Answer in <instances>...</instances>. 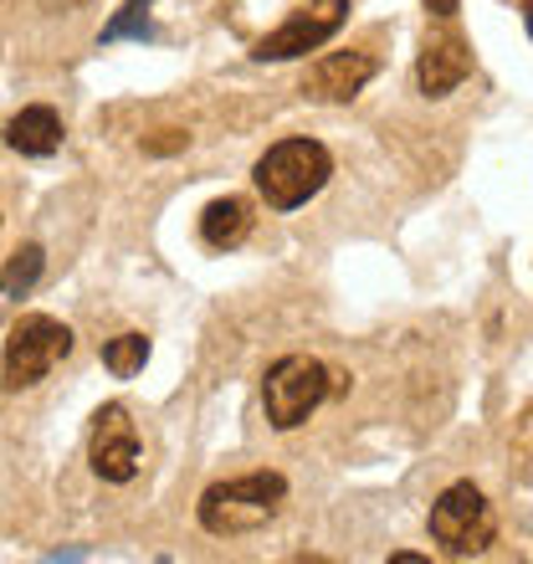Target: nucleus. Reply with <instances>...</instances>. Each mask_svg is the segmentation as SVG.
Returning <instances> with one entry per match:
<instances>
[{"instance_id": "7", "label": "nucleus", "mask_w": 533, "mask_h": 564, "mask_svg": "<svg viewBox=\"0 0 533 564\" xmlns=\"http://www.w3.org/2000/svg\"><path fill=\"white\" fill-rule=\"evenodd\" d=\"M93 473L104 477V482H133L144 457H139V431H133L129 411L123 405H104L98 416H93Z\"/></svg>"}, {"instance_id": "8", "label": "nucleus", "mask_w": 533, "mask_h": 564, "mask_svg": "<svg viewBox=\"0 0 533 564\" xmlns=\"http://www.w3.org/2000/svg\"><path fill=\"white\" fill-rule=\"evenodd\" d=\"M380 73V62L370 52H328L308 67L303 77V93L318 98V104H349L355 93H365V83Z\"/></svg>"}, {"instance_id": "9", "label": "nucleus", "mask_w": 533, "mask_h": 564, "mask_svg": "<svg viewBox=\"0 0 533 564\" xmlns=\"http://www.w3.org/2000/svg\"><path fill=\"white\" fill-rule=\"evenodd\" d=\"M467 73H472V52H467V42L452 26L436 31L426 42V52H421V62H415V83H421L426 98H446L452 88H461Z\"/></svg>"}, {"instance_id": "1", "label": "nucleus", "mask_w": 533, "mask_h": 564, "mask_svg": "<svg viewBox=\"0 0 533 564\" xmlns=\"http://www.w3.org/2000/svg\"><path fill=\"white\" fill-rule=\"evenodd\" d=\"M282 503H287V477L282 473H247V477H231V482H216V488L200 492L195 519H200V529L216 539L257 534L262 523L278 519Z\"/></svg>"}, {"instance_id": "12", "label": "nucleus", "mask_w": 533, "mask_h": 564, "mask_svg": "<svg viewBox=\"0 0 533 564\" xmlns=\"http://www.w3.org/2000/svg\"><path fill=\"white\" fill-rule=\"evenodd\" d=\"M42 272H46V252H42V247H21V252L0 268V297H11V303L31 297V288L42 282Z\"/></svg>"}, {"instance_id": "6", "label": "nucleus", "mask_w": 533, "mask_h": 564, "mask_svg": "<svg viewBox=\"0 0 533 564\" xmlns=\"http://www.w3.org/2000/svg\"><path fill=\"white\" fill-rule=\"evenodd\" d=\"M349 21V0H313L303 11H293L282 21L278 31H266L262 42L252 46L257 62H293V57H308L318 46L334 36V31Z\"/></svg>"}, {"instance_id": "5", "label": "nucleus", "mask_w": 533, "mask_h": 564, "mask_svg": "<svg viewBox=\"0 0 533 564\" xmlns=\"http://www.w3.org/2000/svg\"><path fill=\"white\" fill-rule=\"evenodd\" d=\"M492 534H498V513H492V503L472 482H452V488L431 503V539H436L452 560L482 554L492 544Z\"/></svg>"}, {"instance_id": "14", "label": "nucleus", "mask_w": 533, "mask_h": 564, "mask_svg": "<svg viewBox=\"0 0 533 564\" xmlns=\"http://www.w3.org/2000/svg\"><path fill=\"white\" fill-rule=\"evenodd\" d=\"M144 359H149V339H144V334H119V339L104 344V365L119 375V380H133V375L144 370Z\"/></svg>"}, {"instance_id": "2", "label": "nucleus", "mask_w": 533, "mask_h": 564, "mask_svg": "<svg viewBox=\"0 0 533 564\" xmlns=\"http://www.w3.org/2000/svg\"><path fill=\"white\" fill-rule=\"evenodd\" d=\"M328 175H334V154L318 139H282V144L266 149L252 170L257 191H262V200L272 210L308 206L313 195L328 185Z\"/></svg>"}, {"instance_id": "4", "label": "nucleus", "mask_w": 533, "mask_h": 564, "mask_svg": "<svg viewBox=\"0 0 533 564\" xmlns=\"http://www.w3.org/2000/svg\"><path fill=\"white\" fill-rule=\"evenodd\" d=\"M334 395V375L324 359L313 355H282L262 380V401H266V421L278 431H293Z\"/></svg>"}, {"instance_id": "10", "label": "nucleus", "mask_w": 533, "mask_h": 564, "mask_svg": "<svg viewBox=\"0 0 533 564\" xmlns=\"http://www.w3.org/2000/svg\"><path fill=\"white\" fill-rule=\"evenodd\" d=\"M0 134H6V144H11L15 154H26V160H46V154H57L62 149V119H57V108L31 104V108H21Z\"/></svg>"}, {"instance_id": "16", "label": "nucleus", "mask_w": 533, "mask_h": 564, "mask_svg": "<svg viewBox=\"0 0 533 564\" xmlns=\"http://www.w3.org/2000/svg\"><path fill=\"white\" fill-rule=\"evenodd\" d=\"M426 11H431V15H442V21H452V15L461 11V0H426Z\"/></svg>"}, {"instance_id": "11", "label": "nucleus", "mask_w": 533, "mask_h": 564, "mask_svg": "<svg viewBox=\"0 0 533 564\" xmlns=\"http://www.w3.org/2000/svg\"><path fill=\"white\" fill-rule=\"evenodd\" d=\"M252 237V206L241 200V195H226V200H210L200 210V241H206L210 252H231L241 241Z\"/></svg>"}, {"instance_id": "3", "label": "nucleus", "mask_w": 533, "mask_h": 564, "mask_svg": "<svg viewBox=\"0 0 533 564\" xmlns=\"http://www.w3.org/2000/svg\"><path fill=\"white\" fill-rule=\"evenodd\" d=\"M73 355V328L52 313H21L6 334V359H0V386L31 390Z\"/></svg>"}, {"instance_id": "13", "label": "nucleus", "mask_w": 533, "mask_h": 564, "mask_svg": "<svg viewBox=\"0 0 533 564\" xmlns=\"http://www.w3.org/2000/svg\"><path fill=\"white\" fill-rule=\"evenodd\" d=\"M149 6H154V0H123V11L113 15L104 31H98V46H113V42H154L160 31H154V21H149Z\"/></svg>"}, {"instance_id": "15", "label": "nucleus", "mask_w": 533, "mask_h": 564, "mask_svg": "<svg viewBox=\"0 0 533 564\" xmlns=\"http://www.w3.org/2000/svg\"><path fill=\"white\" fill-rule=\"evenodd\" d=\"M185 144H191V134H180V129H164L160 139H144L149 154H175V149H185Z\"/></svg>"}, {"instance_id": "17", "label": "nucleus", "mask_w": 533, "mask_h": 564, "mask_svg": "<svg viewBox=\"0 0 533 564\" xmlns=\"http://www.w3.org/2000/svg\"><path fill=\"white\" fill-rule=\"evenodd\" d=\"M523 26H529V36H533V0L523 6Z\"/></svg>"}]
</instances>
